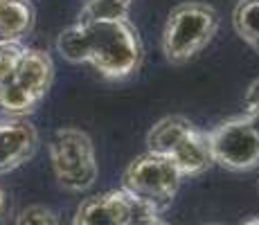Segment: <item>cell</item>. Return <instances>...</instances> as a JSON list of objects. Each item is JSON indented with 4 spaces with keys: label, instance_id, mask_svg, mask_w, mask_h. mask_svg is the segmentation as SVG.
Listing matches in <instances>:
<instances>
[{
    "label": "cell",
    "instance_id": "1",
    "mask_svg": "<svg viewBox=\"0 0 259 225\" xmlns=\"http://www.w3.org/2000/svg\"><path fill=\"white\" fill-rule=\"evenodd\" d=\"M57 50L70 63H91L108 79H126L142 63V41L128 18L79 21L57 38Z\"/></svg>",
    "mask_w": 259,
    "mask_h": 225
},
{
    "label": "cell",
    "instance_id": "2",
    "mask_svg": "<svg viewBox=\"0 0 259 225\" xmlns=\"http://www.w3.org/2000/svg\"><path fill=\"white\" fill-rule=\"evenodd\" d=\"M147 149L169 158L181 176H198L214 164L207 133L183 115H167L147 133Z\"/></svg>",
    "mask_w": 259,
    "mask_h": 225
},
{
    "label": "cell",
    "instance_id": "3",
    "mask_svg": "<svg viewBox=\"0 0 259 225\" xmlns=\"http://www.w3.org/2000/svg\"><path fill=\"white\" fill-rule=\"evenodd\" d=\"M219 12L205 3H183L171 9L162 29V54L169 63L183 66L192 61L214 38Z\"/></svg>",
    "mask_w": 259,
    "mask_h": 225
},
{
    "label": "cell",
    "instance_id": "4",
    "mask_svg": "<svg viewBox=\"0 0 259 225\" xmlns=\"http://www.w3.org/2000/svg\"><path fill=\"white\" fill-rule=\"evenodd\" d=\"M54 79V63L43 50L25 48L16 68L0 81V111L7 117H25L43 102Z\"/></svg>",
    "mask_w": 259,
    "mask_h": 225
},
{
    "label": "cell",
    "instance_id": "5",
    "mask_svg": "<svg viewBox=\"0 0 259 225\" xmlns=\"http://www.w3.org/2000/svg\"><path fill=\"white\" fill-rule=\"evenodd\" d=\"M50 160L57 183L68 192H83L97 180L95 144L81 128H57L50 138Z\"/></svg>",
    "mask_w": 259,
    "mask_h": 225
},
{
    "label": "cell",
    "instance_id": "6",
    "mask_svg": "<svg viewBox=\"0 0 259 225\" xmlns=\"http://www.w3.org/2000/svg\"><path fill=\"white\" fill-rule=\"evenodd\" d=\"M181 171L176 169V164L171 160L147 151L124 169L122 189L131 196L156 205L162 212L174 201L178 187H181Z\"/></svg>",
    "mask_w": 259,
    "mask_h": 225
},
{
    "label": "cell",
    "instance_id": "7",
    "mask_svg": "<svg viewBox=\"0 0 259 225\" xmlns=\"http://www.w3.org/2000/svg\"><path fill=\"white\" fill-rule=\"evenodd\" d=\"M212 160L228 171H248L259 164V138L243 115L217 124L207 133Z\"/></svg>",
    "mask_w": 259,
    "mask_h": 225
},
{
    "label": "cell",
    "instance_id": "8",
    "mask_svg": "<svg viewBox=\"0 0 259 225\" xmlns=\"http://www.w3.org/2000/svg\"><path fill=\"white\" fill-rule=\"evenodd\" d=\"M38 147V133L27 119H0V176L25 164Z\"/></svg>",
    "mask_w": 259,
    "mask_h": 225
},
{
    "label": "cell",
    "instance_id": "9",
    "mask_svg": "<svg viewBox=\"0 0 259 225\" xmlns=\"http://www.w3.org/2000/svg\"><path fill=\"white\" fill-rule=\"evenodd\" d=\"M128 194L124 189L97 194L77 207L72 225H126Z\"/></svg>",
    "mask_w": 259,
    "mask_h": 225
},
{
    "label": "cell",
    "instance_id": "10",
    "mask_svg": "<svg viewBox=\"0 0 259 225\" xmlns=\"http://www.w3.org/2000/svg\"><path fill=\"white\" fill-rule=\"evenodd\" d=\"M36 21L29 0H0V41H23Z\"/></svg>",
    "mask_w": 259,
    "mask_h": 225
},
{
    "label": "cell",
    "instance_id": "11",
    "mask_svg": "<svg viewBox=\"0 0 259 225\" xmlns=\"http://www.w3.org/2000/svg\"><path fill=\"white\" fill-rule=\"evenodd\" d=\"M232 25L239 38L259 52V0H239L232 12Z\"/></svg>",
    "mask_w": 259,
    "mask_h": 225
},
{
    "label": "cell",
    "instance_id": "12",
    "mask_svg": "<svg viewBox=\"0 0 259 225\" xmlns=\"http://www.w3.org/2000/svg\"><path fill=\"white\" fill-rule=\"evenodd\" d=\"M133 0H88L79 14V21H108V18H128Z\"/></svg>",
    "mask_w": 259,
    "mask_h": 225
},
{
    "label": "cell",
    "instance_id": "13",
    "mask_svg": "<svg viewBox=\"0 0 259 225\" xmlns=\"http://www.w3.org/2000/svg\"><path fill=\"white\" fill-rule=\"evenodd\" d=\"M16 225H61L54 209L46 205H29L16 216Z\"/></svg>",
    "mask_w": 259,
    "mask_h": 225
},
{
    "label": "cell",
    "instance_id": "14",
    "mask_svg": "<svg viewBox=\"0 0 259 225\" xmlns=\"http://www.w3.org/2000/svg\"><path fill=\"white\" fill-rule=\"evenodd\" d=\"M23 52H25L23 41H0V81L16 68Z\"/></svg>",
    "mask_w": 259,
    "mask_h": 225
},
{
    "label": "cell",
    "instance_id": "15",
    "mask_svg": "<svg viewBox=\"0 0 259 225\" xmlns=\"http://www.w3.org/2000/svg\"><path fill=\"white\" fill-rule=\"evenodd\" d=\"M243 117L248 119V124H250L252 131L259 138V79H255L246 90V97H243Z\"/></svg>",
    "mask_w": 259,
    "mask_h": 225
},
{
    "label": "cell",
    "instance_id": "16",
    "mask_svg": "<svg viewBox=\"0 0 259 225\" xmlns=\"http://www.w3.org/2000/svg\"><path fill=\"white\" fill-rule=\"evenodd\" d=\"M7 212H9V196H7V192L0 187V221L7 216Z\"/></svg>",
    "mask_w": 259,
    "mask_h": 225
},
{
    "label": "cell",
    "instance_id": "17",
    "mask_svg": "<svg viewBox=\"0 0 259 225\" xmlns=\"http://www.w3.org/2000/svg\"><path fill=\"white\" fill-rule=\"evenodd\" d=\"M241 225H259V216H257V218H248V221L241 223Z\"/></svg>",
    "mask_w": 259,
    "mask_h": 225
},
{
    "label": "cell",
    "instance_id": "18",
    "mask_svg": "<svg viewBox=\"0 0 259 225\" xmlns=\"http://www.w3.org/2000/svg\"><path fill=\"white\" fill-rule=\"evenodd\" d=\"M149 225H169V223H167V221H162V218H156V221L149 223Z\"/></svg>",
    "mask_w": 259,
    "mask_h": 225
},
{
    "label": "cell",
    "instance_id": "19",
    "mask_svg": "<svg viewBox=\"0 0 259 225\" xmlns=\"http://www.w3.org/2000/svg\"><path fill=\"white\" fill-rule=\"evenodd\" d=\"M205 225H219V223H205Z\"/></svg>",
    "mask_w": 259,
    "mask_h": 225
}]
</instances>
